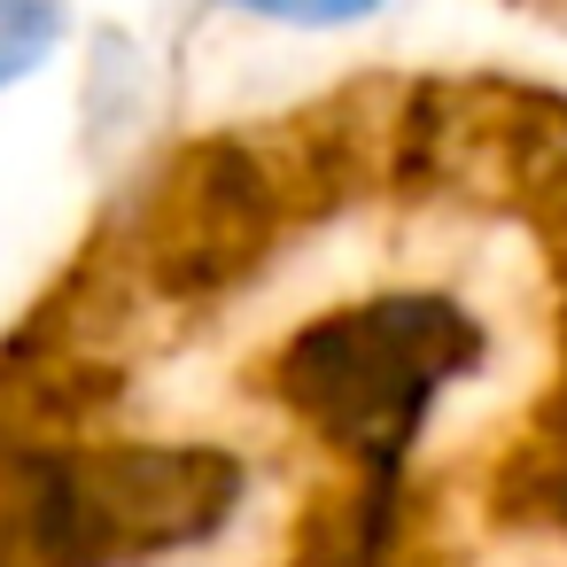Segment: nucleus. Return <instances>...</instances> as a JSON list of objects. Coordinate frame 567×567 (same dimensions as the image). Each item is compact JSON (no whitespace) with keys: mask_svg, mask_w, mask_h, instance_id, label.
Listing matches in <instances>:
<instances>
[{"mask_svg":"<svg viewBox=\"0 0 567 567\" xmlns=\"http://www.w3.org/2000/svg\"><path fill=\"white\" fill-rule=\"evenodd\" d=\"M71 40V9L63 0H0V94L40 79Z\"/></svg>","mask_w":567,"mask_h":567,"instance_id":"4","label":"nucleus"},{"mask_svg":"<svg viewBox=\"0 0 567 567\" xmlns=\"http://www.w3.org/2000/svg\"><path fill=\"white\" fill-rule=\"evenodd\" d=\"M249 513V458L210 435H0V567H172Z\"/></svg>","mask_w":567,"mask_h":567,"instance_id":"2","label":"nucleus"},{"mask_svg":"<svg viewBox=\"0 0 567 567\" xmlns=\"http://www.w3.org/2000/svg\"><path fill=\"white\" fill-rule=\"evenodd\" d=\"M489 319L443 280H389L296 319L265 358L272 412L319 443L350 482L396 489L435 412L482 381Z\"/></svg>","mask_w":567,"mask_h":567,"instance_id":"1","label":"nucleus"},{"mask_svg":"<svg viewBox=\"0 0 567 567\" xmlns=\"http://www.w3.org/2000/svg\"><path fill=\"white\" fill-rule=\"evenodd\" d=\"M296 164H272L257 141H203L179 156L141 218V257L164 296H210L257 272V257L280 241L296 210Z\"/></svg>","mask_w":567,"mask_h":567,"instance_id":"3","label":"nucleus"},{"mask_svg":"<svg viewBox=\"0 0 567 567\" xmlns=\"http://www.w3.org/2000/svg\"><path fill=\"white\" fill-rule=\"evenodd\" d=\"M226 17H249V24H280V32H350V24H373L381 0H210Z\"/></svg>","mask_w":567,"mask_h":567,"instance_id":"5","label":"nucleus"}]
</instances>
